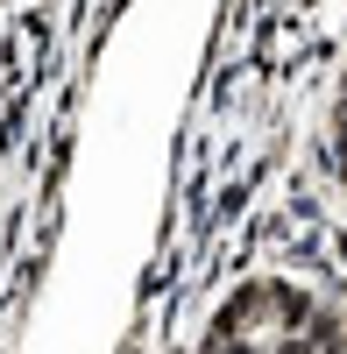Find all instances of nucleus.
Instances as JSON below:
<instances>
[{"instance_id": "f257e3e1", "label": "nucleus", "mask_w": 347, "mask_h": 354, "mask_svg": "<svg viewBox=\"0 0 347 354\" xmlns=\"http://www.w3.org/2000/svg\"><path fill=\"white\" fill-rule=\"evenodd\" d=\"M198 354H255V347H248V340H227V333H213V340L198 347Z\"/></svg>"}]
</instances>
